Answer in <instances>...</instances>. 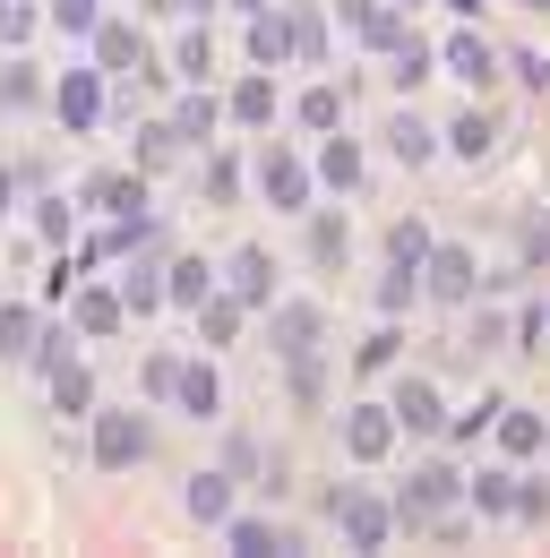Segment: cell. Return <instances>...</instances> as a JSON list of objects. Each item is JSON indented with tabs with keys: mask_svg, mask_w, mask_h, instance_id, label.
Segmentation results:
<instances>
[{
	"mask_svg": "<svg viewBox=\"0 0 550 558\" xmlns=\"http://www.w3.org/2000/svg\"><path fill=\"white\" fill-rule=\"evenodd\" d=\"M396 344H405V336H396V327H379V336L361 344V369H387V361H396Z\"/></svg>",
	"mask_w": 550,
	"mask_h": 558,
	"instance_id": "b9f144b4",
	"label": "cell"
},
{
	"mask_svg": "<svg viewBox=\"0 0 550 558\" xmlns=\"http://www.w3.org/2000/svg\"><path fill=\"white\" fill-rule=\"evenodd\" d=\"M284 52H292V17H267V9H259V17H250V61L275 70Z\"/></svg>",
	"mask_w": 550,
	"mask_h": 558,
	"instance_id": "e0dca14e",
	"label": "cell"
},
{
	"mask_svg": "<svg viewBox=\"0 0 550 558\" xmlns=\"http://www.w3.org/2000/svg\"><path fill=\"white\" fill-rule=\"evenodd\" d=\"M412 283H421V267H396V276L379 283V310H405V301H412Z\"/></svg>",
	"mask_w": 550,
	"mask_h": 558,
	"instance_id": "60d3db41",
	"label": "cell"
},
{
	"mask_svg": "<svg viewBox=\"0 0 550 558\" xmlns=\"http://www.w3.org/2000/svg\"><path fill=\"white\" fill-rule=\"evenodd\" d=\"M465 489H474L481 515H507V498H516V473H481V482H465Z\"/></svg>",
	"mask_w": 550,
	"mask_h": 558,
	"instance_id": "836d02e7",
	"label": "cell"
},
{
	"mask_svg": "<svg viewBox=\"0 0 550 558\" xmlns=\"http://www.w3.org/2000/svg\"><path fill=\"white\" fill-rule=\"evenodd\" d=\"M490 429H499V447H516V456H525V447H542V421L516 413V404H499V421H490Z\"/></svg>",
	"mask_w": 550,
	"mask_h": 558,
	"instance_id": "4316f807",
	"label": "cell"
},
{
	"mask_svg": "<svg viewBox=\"0 0 550 558\" xmlns=\"http://www.w3.org/2000/svg\"><path fill=\"white\" fill-rule=\"evenodd\" d=\"M267 336H275L284 361H310V352H319V310H310V301H275Z\"/></svg>",
	"mask_w": 550,
	"mask_h": 558,
	"instance_id": "52a82bcc",
	"label": "cell"
},
{
	"mask_svg": "<svg viewBox=\"0 0 550 558\" xmlns=\"http://www.w3.org/2000/svg\"><path fill=\"white\" fill-rule=\"evenodd\" d=\"M146 9H181V17H199V9H215V0H146Z\"/></svg>",
	"mask_w": 550,
	"mask_h": 558,
	"instance_id": "c3c4849f",
	"label": "cell"
},
{
	"mask_svg": "<svg viewBox=\"0 0 550 558\" xmlns=\"http://www.w3.org/2000/svg\"><path fill=\"white\" fill-rule=\"evenodd\" d=\"M138 456H146V421L138 413H104L95 421V464H104V473H130Z\"/></svg>",
	"mask_w": 550,
	"mask_h": 558,
	"instance_id": "277c9868",
	"label": "cell"
},
{
	"mask_svg": "<svg viewBox=\"0 0 550 558\" xmlns=\"http://www.w3.org/2000/svg\"><path fill=\"white\" fill-rule=\"evenodd\" d=\"M387 413H396V429H447V404H439V387H430V378H405Z\"/></svg>",
	"mask_w": 550,
	"mask_h": 558,
	"instance_id": "8fae6325",
	"label": "cell"
},
{
	"mask_svg": "<svg viewBox=\"0 0 550 558\" xmlns=\"http://www.w3.org/2000/svg\"><path fill=\"white\" fill-rule=\"evenodd\" d=\"M241 336V301L232 292H206L199 301V344H232Z\"/></svg>",
	"mask_w": 550,
	"mask_h": 558,
	"instance_id": "2e32d148",
	"label": "cell"
},
{
	"mask_svg": "<svg viewBox=\"0 0 550 558\" xmlns=\"http://www.w3.org/2000/svg\"><path fill=\"white\" fill-rule=\"evenodd\" d=\"M319 172H327L336 190H352V181H361V146H352V138H327V155H319Z\"/></svg>",
	"mask_w": 550,
	"mask_h": 558,
	"instance_id": "83f0119b",
	"label": "cell"
},
{
	"mask_svg": "<svg viewBox=\"0 0 550 558\" xmlns=\"http://www.w3.org/2000/svg\"><path fill=\"white\" fill-rule=\"evenodd\" d=\"M86 207H104V215L130 223V215L146 207V172H95V181H86Z\"/></svg>",
	"mask_w": 550,
	"mask_h": 558,
	"instance_id": "9c48e42d",
	"label": "cell"
},
{
	"mask_svg": "<svg viewBox=\"0 0 550 558\" xmlns=\"http://www.w3.org/2000/svg\"><path fill=\"white\" fill-rule=\"evenodd\" d=\"M387 258H396V267H421V258H430V232H421V223H396V232H387Z\"/></svg>",
	"mask_w": 550,
	"mask_h": 558,
	"instance_id": "e575fe53",
	"label": "cell"
},
{
	"mask_svg": "<svg viewBox=\"0 0 550 558\" xmlns=\"http://www.w3.org/2000/svg\"><path fill=\"white\" fill-rule=\"evenodd\" d=\"M130 310H121V292H69V327L77 336H112Z\"/></svg>",
	"mask_w": 550,
	"mask_h": 558,
	"instance_id": "9a60e30c",
	"label": "cell"
},
{
	"mask_svg": "<svg viewBox=\"0 0 550 558\" xmlns=\"http://www.w3.org/2000/svg\"><path fill=\"white\" fill-rule=\"evenodd\" d=\"M172 121H146V130H138V172H155V163H172Z\"/></svg>",
	"mask_w": 550,
	"mask_h": 558,
	"instance_id": "1f68e13d",
	"label": "cell"
},
{
	"mask_svg": "<svg viewBox=\"0 0 550 558\" xmlns=\"http://www.w3.org/2000/svg\"><path fill=\"white\" fill-rule=\"evenodd\" d=\"M35 35V0H0V44H26Z\"/></svg>",
	"mask_w": 550,
	"mask_h": 558,
	"instance_id": "8d00e7d4",
	"label": "cell"
},
{
	"mask_svg": "<svg viewBox=\"0 0 550 558\" xmlns=\"http://www.w3.org/2000/svg\"><path fill=\"white\" fill-rule=\"evenodd\" d=\"M387 61H396V86H421V77H430V44H421V35H396V44H387Z\"/></svg>",
	"mask_w": 550,
	"mask_h": 558,
	"instance_id": "44dd1931",
	"label": "cell"
},
{
	"mask_svg": "<svg viewBox=\"0 0 550 558\" xmlns=\"http://www.w3.org/2000/svg\"><path fill=\"white\" fill-rule=\"evenodd\" d=\"M155 301H164V283L146 276V267H138L130 283H121V310H138V318H146V310H155Z\"/></svg>",
	"mask_w": 550,
	"mask_h": 558,
	"instance_id": "74e56055",
	"label": "cell"
},
{
	"mask_svg": "<svg viewBox=\"0 0 550 558\" xmlns=\"http://www.w3.org/2000/svg\"><path fill=\"white\" fill-rule=\"evenodd\" d=\"M344 121V95L336 86H310V95H301V130H336Z\"/></svg>",
	"mask_w": 550,
	"mask_h": 558,
	"instance_id": "f1b7e54d",
	"label": "cell"
},
{
	"mask_svg": "<svg viewBox=\"0 0 550 558\" xmlns=\"http://www.w3.org/2000/svg\"><path fill=\"white\" fill-rule=\"evenodd\" d=\"M387 146H396V155H405V163H430V130H421V121H396V130H387Z\"/></svg>",
	"mask_w": 550,
	"mask_h": 558,
	"instance_id": "d590c367",
	"label": "cell"
},
{
	"mask_svg": "<svg viewBox=\"0 0 550 558\" xmlns=\"http://www.w3.org/2000/svg\"><path fill=\"white\" fill-rule=\"evenodd\" d=\"M232 112H241L250 130H267L275 121V77H241V86H232Z\"/></svg>",
	"mask_w": 550,
	"mask_h": 558,
	"instance_id": "ffe728a7",
	"label": "cell"
},
{
	"mask_svg": "<svg viewBox=\"0 0 550 558\" xmlns=\"http://www.w3.org/2000/svg\"><path fill=\"white\" fill-rule=\"evenodd\" d=\"M52 104H61L69 130H95V112H104V86H95V70H69L61 86H52Z\"/></svg>",
	"mask_w": 550,
	"mask_h": 558,
	"instance_id": "4fadbf2b",
	"label": "cell"
},
{
	"mask_svg": "<svg viewBox=\"0 0 550 558\" xmlns=\"http://www.w3.org/2000/svg\"><path fill=\"white\" fill-rule=\"evenodd\" d=\"M95 70H112V77H155V52H146V35H138V26L104 17V26H95Z\"/></svg>",
	"mask_w": 550,
	"mask_h": 558,
	"instance_id": "7a4b0ae2",
	"label": "cell"
},
{
	"mask_svg": "<svg viewBox=\"0 0 550 558\" xmlns=\"http://www.w3.org/2000/svg\"><path fill=\"white\" fill-rule=\"evenodd\" d=\"M172 138H215V95H181V112H172Z\"/></svg>",
	"mask_w": 550,
	"mask_h": 558,
	"instance_id": "cb8c5ba5",
	"label": "cell"
},
{
	"mask_svg": "<svg viewBox=\"0 0 550 558\" xmlns=\"http://www.w3.org/2000/svg\"><path fill=\"white\" fill-rule=\"evenodd\" d=\"M516 77H525V86H542V95H550V61H542V52H516Z\"/></svg>",
	"mask_w": 550,
	"mask_h": 558,
	"instance_id": "f6af8a7d",
	"label": "cell"
},
{
	"mask_svg": "<svg viewBox=\"0 0 550 558\" xmlns=\"http://www.w3.org/2000/svg\"><path fill=\"white\" fill-rule=\"evenodd\" d=\"M206 292H215V276H206V258H181V267L164 276V301H190V310H199Z\"/></svg>",
	"mask_w": 550,
	"mask_h": 558,
	"instance_id": "603a6c76",
	"label": "cell"
},
{
	"mask_svg": "<svg viewBox=\"0 0 550 558\" xmlns=\"http://www.w3.org/2000/svg\"><path fill=\"white\" fill-rule=\"evenodd\" d=\"M344 241H352V232H344V215H319V223H310V258H319V267H336Z\"/></svg>",
	"mask_w": 550,
	"mask_h": 558,
	"instance_id": "d6a6232c",
	"label": "cell"
},
{
	"mask_svg": "<svg viewBox=\"0 0 550 558\" xmlns=\"http://www.w3.org/2000/svg\"><path fill=\"white\" fill-rule=\"evenodd\" d=\"M44 17H52L61 35H95V26H104V9H95V0H52Z\"/></svg>",
	"mask_w": 550,
	"mask_h": 558,
	"instance_id": "4dcf8cb0",
	"label": "cell"
},
{
	"mask_svg": "<svg viewBox=\"0 0 550 558\" xmlns=\"http://www.w3.org/2000/svg\"><path fill=\"white\" fill-rule=\"evenodd\" d=\"M172 70L190 77V86H206V70H215V44H206L199 26H190V35H181V44H172Z\"/></svg>",
	"mask_w": 550,
	"mask_h": 558,
	"instance_id": "484cf974",
	"label": "cell"
},
{
	"mask_svg": "<svg viewBox=\"0 0 550 558\" xmlns=\"http://www.w3.org/2000/svg\"><path fill=\"white\" fill-rule=\"evenodd\" d=\"M0 352L9 361H35V318L26 310H0Z\"/></svg>",
	"mask_w": 550,
	"mask_h": 558,
	"instance_id": "f546056e",
	"label": "cell"
},
{
	"mask_svg": "<svg viewBox=\"0 0 550 558\" xmlns=\"http://www.w3.org/2000/svg\"><path fill=\"white\" fill-rule=\"evenodd\" d=\"M516 9H550V0H516Z\"/></svg>",
	"mask_w": 550,
	"mask_h": 558,
	"instance_id": "816d5d0a",
	"label": "cell"
},
{
	"mask_svg": "<svg viewBox=\"0 0 550 558\" xmlns=\"http://www.w3.org/2000/svg\"><path fill=\"white\" fill-rule=\"evenodd\" d=\"M190 515H199V524H224V515H232V482H224V473H199V482H190Z\"/></svg>",
	"mask_w": 550,
	"mask_h": 558,
	"instance_id": "d6986e66",
	"label": "cell"
},
{
	"mask_svg": "<svg viewBox=\"0 0 550 558\" xmlns=\"http://www.w3.org/2000/svg\"><path fill=\"white\" fill-rule=\"evenodd\" d=\"M507 507H516L525 524H542V515H550V489H542V482H516V498H507Z\"/></svg>",
	"mask_w": 550,
	"mask_h": 558,
	"instance_id": "ab89813d",
	"label": "cell"
},
{
	"mask_svg": "<svg viewBox=\"0 0 550 558\" xmlns=\"http://www.w3.org/2000/svg\"><path fill=\"white\" fill-rule=\"evenodd\" d=\"M172 396H181V413H199V421L224 404V387H215V369H206V361H190V369L172 378Z\"/></svg>",
	"mask_w": 550,
	"mask_h": 558,
	"instance_id": "ac0fdd59",
	"label": "cell"
},
{
	"mask_svg": "<svg viewBox=\"0 0 550 558\" xmlns=\"http://www.w3.org/2000/svg\"><path fill=\"white\" fill-rule=\"evenodd\" d=\"M172 378H181V361H172V352H155V361H146V396H172Z\"/></svg>",
	"mask_w": 550,
	"mask_h": 558,
	"instance_id": "7bdbcfd3",
	"label": "cell"
},
{
	"mask_svg": "<svg viewBox=\"0 0 550 558\" xmlns=\"http://www.w3.org/2000/svg\"><path fill=\"white\" fill-rule=\"evenodd\" d=\"M387 447H396V413H387V404H352V413H344V456H352V464H379Z\"/></svg>",
	"mask_w": 550,
	"mask_h": 558,
	"instance_id": "3957f363",
	"label": "cell"
},
{
	"mask_svg": "<svg viewBox=\"0 0 550 558\" xmlns=\"http://www.w3.org/2000/svg\"><path fill=\"white\" fill-rule=\"evenodd\" d=\"M542 447H550V429H542Z\"/></svg>",
	"mask_w": 550,
	"mask_h": 558,
	"instance_id": "f5cc1de1",
	"label": "cell"
},
{
	"mask_svg": "<svg viewBox=\"0 0 550 558\" xmlns=\"http://www.w3.org/2000/svg\"><path fill=\"white\" fill-rule=\"evenodd\" d=\"M490 421H499V396H481L474 413H456V438H481V429H490Z\"/></svg>",
	"mask_w": 550,
	"mask_h": 558,
	"instance_id": "ee69618b",
	"label": "cell"
},
{
	"mask_svg": "<svg viewBox=\"0 0 550 558\" xmlns=\"http://www.w3.org/2000/svg\"><path fill=\"white\" fill-rule=\"evenodd\" d=\"M421 283H430L439 301H474V283H481L474 250H465V241H430V258H421Z\"/></svg>",
	"mask_w": 550,
	"mask_h": 558,
	"instance_id": "6da1fadb",
	"label": "cell"
},
{
	"mask_svg": "<svg viewBox=\"0 0 550 558\" xmlns=\"http://www.w3.org/2000/svg\"><path fill=\"white\" fill-rule=\"evenodd\" d=\"M490 138H499V130H490V112H456V121H447V146H456V155H490Z\"/></svg>",
	"mask_w": 550,
	"mask_h": 558,
	"instance_id": "7402d4cb",
	"label": "cell"
},
{
	"mask_svg": "<svg viewBox=\"0 0 550 558\" xmlns=\"http://www.w3.org/2000/svg\"><path fill=\"white\" fill-rule=\"evenodd\" d=\"M336 524H344L352 550H387V507L370 489H336Z\"/></svg>",
	"mask_w": 550,
	"mask_h": 558,
	"instance_id": "5b68a950",
	"label": "cell"
},
{
	"mask_svg": "<svg viewBox=\"0 0 550 558\" xmlns=\"http://www.w3.org/2000/svg\"><path fill=\"white\" fill-rule=\"evenodd\" d=\"M292 52H301V61H319V52H327V26H319V17H310V9H301V17H292Z\"/></svg>",
	"mask_w": 550,
	"mask_h": 558,
	"instance_id": "f35d334b",
	"label": "cell"
},
{
	"mask_svg": "<svg viewBox=\"0 0 550 558\" xmlns=\"http://www.w3.org/2000/svg\"><path fill=\"white\" fill-rule=\"evenodd\" d=\"M259 181H267L275 207H310V172H301V155H284V146H267V163H259Z\"/></svg>",
	"mask_w": 550,
	"mask_h": 558,
	"instance_id": "7c38bea8",
	"label": "cell"
},
{
	"mask_svg": "<svg viewBox=\"0 0 550 558\" xmlns=\"http://www.w3.org/2000/svg\"><path fill=\"white\" fill-rule=\"evenodd\" d=\"M447 9H481V0H447Z\"/></svg>",
	"mask_w": 550,
	"mask_h": 558,
	"instance_id": "f907efd6",
	"label": "cell"
},
{
	"mask_svg": "<svg viewBox=\"0 0 550 558\" xmlns=\"http://www.w3.org/2000/svg\"><path fill=\"white\" fill-rule=\"evenodd\" d=\"M447 498H456V464H421L405 482V507H396V515H405V524H430Z\"/></svg>",
	"mask_w": 550,
	"mask_h": 558,
	"instance_id": "ba28073f",
	"label": "cell"
},
{
	"mask_svg": "<svg viewBox=\"0 0 550 558\" xmlns=\"http://www.w3.org/2000/svg\"><path fill=\"white\" fill-rule=\"evenodd\" d=\"M52 404H61V413H86V404H95V378H86L77 361H61V369H52Z\"/></svg>",
	"mask_w": 550,
	"mask_h": 558,
	"instance_id": "d4e9b609",
	"label": "cell"
},
{
	"mask_svg": "<svg viewBox=\"0 0 550 558\" xmlns=\"http://www.w3.org/2000/svg\"><path fill=\"white\" fill-rule=\"evenodd\" d=\"M26 95H35V77H26V70H0V104H26Z\"/></svg>",
	"mask_w": 550,
	"mask_h": 558,
	"instance_id": "bcb514c9",
	"label": "cell"
},
{
	"mask_svg": "<svg viewBox=\"0 0 550 558\" xmlns=\"http://www.w3.org/2000/svg\"><path fill=\"white\" fill-rule=\"evenodd\" d=\"M344 17H352V26H370V17H379V0H336Z\"/></svg>",
	"mask_w": 550,
	"mask_h": 558,
	"instance_id": "7dc6e473",
	"label": "cell"
},
{
	"mask_svg": "<svg viewBox=\"0 0 550 558\" xmlns=\"http://www.w3.org/2000/svg\"><path fill=\"white\" fill-rule=\"evenodd\" d=\"M224 292H232L241 310H267V301H275V258H267V250H232V267H224Z\"/></svg>",
	"mask_w": 550,
	"mask_h": 558,
	"instance_id": "8992f818",
	"label": "cell"
},
{
	"mask_svg": "<svg viewBox=\"0 0 550 558\" xmlns=\"http://www.w3.org/2000/svg\"><path fill=\"white\" fill-rule=\"evenodd\" d=\"M0 207H9V172H0Z\"/></svg>",
	"mask_w": 550,
	"mask_h": 558,
	"instance_id": "681fc988",
	"label": "cell"
},
{
	"mask_svg": "<svg viewBox=\"0 0 550 558\" xmlns=\"http://www.w3.org/2000/svg\"><path fill=\"white\" fill-rule=\"evenodd\" d=\"M224 542L241 558H275V550H292V533L284 524H259V515H224Z\"/></svg>",
	"mask_w": 550,
	"mask_h": 558,
	"instance_id": "5bb4252c",
	"label": "cell"
},
{
	"mask_svg": "<svg viewBox=\"0 0 550 558\" xmlns=\"http://www.w3.org/2000/svg\"><path fill=\"white\" fill-rule=\"evenodd\" d=\"M439 61H447V77H465V86H490V77H499V52L481 44L474 26H465V35H447V52H439Z\"/></svg>",
	"mask_w": 550,
	"mask_h": 558,
	"instance_id": "30bf717a",
	"label": "cell"
}]
</instances>
